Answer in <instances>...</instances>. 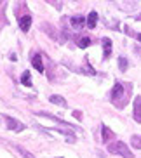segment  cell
Listing matches in <instances>:
<instances>
[{"instance_id": "3957f363", "label": "cell", "mask_w": 141, "mask_h": 158, "mask_svg": "<svg viewBox=\"0 0 141 158\" xmlns=\"http://www.w3.org/2000/svg\"><path fill=\"white\" fill-rule=\"evenodd\" d=\"M70 23H71V28L73 30H82L85 24H87V21H85V18H82V16H75V18L70 19Z\"/></svg>"}, {"instance_id": "7c38bea8", "label": "cell", "mask_w": 141, "mask_h": 158, "mask_svg": "<svg viewBox=\"0 0 141 158\" xmlns=\"http://www.w3.org/2000/svg\"><path fill=\"white\" fill-rule=\"evenodd\" d=\"M21 84H23L24 87H32V80H30V71H23V75H21Z\"/></svg>"}, {"instance_id": "5b68a950", "label": "cell", "mask_w": 141, "mask_h": 158, "mask_svg": "<svg viewBox=\"0 0 141 158\" xmlns=\"http://www.w3.org/2000/svg\"><path fill=\"white\" fill-rule=\"evenodd\" d=\"M132 116H134V120L138 123H141V96H138L134 99V113H132Z\"/></svg>"}, {"instance_id": "7a4b0ae2", "label": "cell", "mask_w": 141, "mask_h": 158, "mask_svg": "<svg viewBox=\"0 0 141 158\" xmlns=\"http://www.w3.org/2000/svg\"><path fill=\"white\" fill-rule=\"evenodd\" d=\"M32 64L35 66V70L38 71V73H44V63H42V54H33L32 56Z\"/></svg>"}, {"instance_id": "2e32d148", "label": "cell", "mask_w": 141, "mask_h": 158, "mask_svg": "<svg viewBox=\"0 0 141 158\" xmlns=\"http://www.w3.org/2000/svg\"><path fill=\"white\" fill-rule=\"evenodd\" d=\"M44 30H45V31L49 33V35H51V38H54V40H58V35H56V31H54V30H52L51 26H49V24H45V26H44Z\"/></svg>"}, {"instance_id": "9c48e42d", "label": "cell", "mask_w": 141, "mask_h": 158, "mask_svg": "<svg viewBox=\"0 0 141 158\" xmlns=\"http://www.w3.org/2000/svg\"><path fill=\"white\" fill-rule=\"evenodd\" d=\"M96 23H98V12H96V10H92V12L89 14V18H87V28L92 30L94 26H96Z\"/></svg>"}, {"instance_id": "52a82bcc", "label": "cell", "mask_w": 141, "mask_h": 158, "mask_svg": "<svg viewBox=\"0 0 141 158\" xmlns=\"http://www.w3.org/2000/svg\"><path fill=\"white\" fill-rule=\"evenodd\" d=\"M30 24H32V16H23V18L19 19V28L23 30V31H28Z\"/></svg>"}, {"instance_id": "ac0fdd59", "label": "cell", "mask_w": 141, "mask_h": 158, "mask_svg": "<svg viewBox=\"0 0 141 158\" xmlns=\"http://www.w3.org/2000/svg\"><path fill=\"white\" fill-rule=\"evenodd\" d=\"M82 71H84V73H87V75H96L94 68H91V64H89V63H87V64H85L84 68H82Z\"/></svg>"}, {"instance_id": "ffe728a7", "label": "cell", "mask_w": 141, "mask_h": 158, "mask_svg": "<svg viewBox=\"0 0 141 158\" xmlns=\"http://www.w3.org/2000/svg\"><path fill=\"white\" fill-rule=\"evenodd\" d=\"M136 19H138V21H141V14H139V16H138V18H136Z\"/></svg>"}, {"instance_id": "6da1fadb", "label": "cell", "mask_w": 141, "mask_h": 158, "mask_svg": "<svg viewBox=\"0 0 141 158\" xmlns=\"http://www.w3.org/2000/svg\"><path fill=\"white\" fill-rule=\"evenodd\" d=\"M108 151L110 153H117V155H120V156H124V158H134V153L127 148V144L122 143V141H117V143L110 144Z\"/></svg>"}, {"instance_id": "277c9868", "label": "cell", "mask_w": 141, "mask_h": 158, "mask_svg": "<svg viewBox=\"0 0 141 158\" xmlns=\"http://www.w3.org/2000/svg\"><path fill=\"white\" fill-rule=\"evenodd\" d=\"M5 123H7V127H9L11 130H14V132H21V130L24 129L23 123H18L14 118H9V116H5Z\"/></svg>"}, {"instance_id": "9a60e30c", "label": "cell", "mask_w": 141, "mask_h": 158, "mask_svg": "<svg viewBox=\"0 0 141 158\" xmlns=\"http://www.w3.org/2000/svg\"><path fill=\"white\" fill-rule=\"evenodd\" d=\"M118 68H120V71H127V59L126 57H120L118 59Z\"/></svg>"}, {"instance_id": "4fadbf2b", "label": "cell", "mask_w": 141, "mask_h": 158, "mask_svg": "<svg viewBox=\"0 0 141 158\" xmlns=\"http://www.w3.org/2000/svg\"><path fill=\"white\" fill-rule=\"evenodd\" d=\"M131 146L134 149H141V135H132L131 137Z\"/></svg>"}, {"instance_id": "d6986e66", "label": "cell", "mask_w": 141, "mask_h": 158, "mask_svg": "<svg viewBox=\"0 0 141 158\" xmlns=\"http://www.w3.org/2000/svg\"><path fill=\"white\" fill-rule=\"evenodd\" d=\"M136 37H138V40H139V42H141V33H139V35H136Z\"/></svg>"}, {"instance_id": "e0dca14e", "label": "cell", "mask_w": 141, "mask_h": 158, "mask_svg": "<svg viewBox=\"0 0 141 158\" xmlns=\"http://www.w3.org/2000/svg\"><path fill=\"white\" fill-rule=\"evenodd\" d=\"M16 149H18V151H19V153H21V155H23L24 158H35V156H33L32 153H28V151H26V149H24V148H21V146H18V148H16Z\"/></svg>"}, {"instance_id": "8992f818", "label": "cell", "mask_w": 141, "mask_h": 158, "mask_svg": "<svg viewBox=\"0 0 141 158\" xmlns=\"http://www.w3.org/2000/svg\"><path fill=\"white\" fill-rule=\"evenodd\" d=\"M124 96V87H122V84H115L113 85V89H112V99L113 101H117V99H120Z\"/></svg>"}, {"instance_id": "5bb4252c", "label": "cell", "mask_w": 141, "mask_h": 158, "mask_svg": "<svg viewBox=\"0 0 141 158\" xmlns=\"http://www.w3.org/2000/svg\"><path fill=\"white\" fill-rule=\"evenodd\" d=\"M91 45V38L89 37H82L79 40V47L80 49H85V47H89Z\"/></svg>"}, {"instance_id": "ba28073f", "label": "cell", "mask_w": 141, "mask_h": 158, "mask_svg": "<svg viewBox=\"0 0 141 158\" xmlns=\"http://www.w3.org/2000/svg\"><path fill=\"white\" fill-rule=\"evenodd\" d=\"M110 54H112V40L110 38H103V56L110 57Z\"/></svg>"}, {"instance_id": "8fae6325", "label": "cell", "mask_w": 141, "mask_h": 158, "mask_svg": "<svg viewBox=\"0 0 141 158\" xmlns=\"http://www.w3.org/2000/svg\"><path fill=\"white\" fill-rule=\"evenodd\" d=\"M101 130H103V141H105V143H108V141L113 137V132H112V130H110L106 125L101 127Z\"/></svg>"}, {"instance_id": "30bf717a", "label": "cell", "mask_w": 141, "mask_h": 158, "mask_svg": "<svg viewBox=\"0 0 141 158\" xmlns=\"http://www.w3.org/2000/svg\"><path fill=\"white\" fill-rule=\"evenodd\" d=\"M49 101H51L52 104H58V106L66 108V101H65V98H61V96H51V98H49Z\"/></svg>"}]
</instances>
